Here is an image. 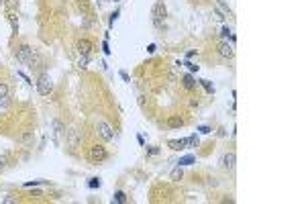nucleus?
<instances>
[{
	"instance_id": "5",
	"label": "nucleus",
	"mask_w": 306,
	"mask_h": 204,
	"mask_svg": "<svg viewBox=\"0 0 306 204\" xmlns=\"http://www.w3.org/2000/svg\"><path fill=\"white\" fill-rule=\"evenodd\" d=\"M165 14H167V10H165V4L159 0V2H155V6H153V23H155V27H159L161 25V21L165 18Z\"/></svg>"
},
{
	"instance_id": "31",
	"label": "nucleus",
	"mask_w": 306,
	"mask_h": 204,
	"mask_svg": "<svg viewBox=\"0 0 306 204\" xmlns=\"http://www.w3.org/2000/svg\"><path fill=\"white\" fill-rule=\"evenodd\" d=\"M4 165H6V155H2V157H0V170H2Z\"/></svg>"
},
{
	"instance_id": "15",
	"label": "nucleus",
	"mask_w": 306,
	"mask_h": 204,
	"mask_svg": "<svg viewBox=\"0 0 306 204\" xmlns=\"http://www.w3.org/2000/svg\"><path fill=\"white\" fill-rule=\"evenodd\" d=\"M200 84H202V86H204V90L208 92V94H212V92H214V86L210 84L208 80H200Z\"/></svg>"
},
{
	"instance_id": "4",
	"label": "nucleus",
	"mask_w": 306,
	"mask_h": 204,
	"mask_svg": "<svg viewBox=\"0 0 306 204\" xmlns=\"http://www.w3.org/2000/svg\"><path fill=\"white\" fill-rule=\"evenodd\" d=\"M96 131H98V135H100L104 141H112L114 139V129H112V125H108L106 120H98L96 123Z\"/></svg>"
},
{
	"instance_id": "11",
	"label": "nucleus",
	"mask_w": 306,
	"mask_h": 204,
	"mask_svg": "<svg viewBox=\"0 0 306 204\" xmlns=\"http://www.w3.org/2000/svg\"><path fill=\"white\" fill-rule=\"evenodd\" d=\"M192 163H196V155H192V153L180 157V161H178V165H182V167H184V165H192Z\"/></svg>"
},
{
	"instance_id": "12",
	"label": "nucleus",
	"mask_w": 306,
	"mask_h": 204,
	"mask_svg": "<svg viewBox=\"0 0 306 204\" xmlns=\"http://www.w3.org/2000/svg\"><path fill=\"white\" fill-rule=\"evenodd\" d=\"M182 84H184V88H186V90H194V86H196V82H194V76H192V74H186Z\"/></svg>"
},
{
	"instance_id": "30",
	"label": "nucleus",
	"mask_w": 306,
	"mask_h": 204,
	"mask_svg": "<svg viewBox=\"0 0 306 204\" xmlns=\"http://www.w3.org/2000/svg\"><path fill=\"white\" fill-rule=\"evenodd\" d=\"M120 78L125 80V82H131V78H129V74H127V72H120Z\"/></svg>"
},
{
	"instance_id": "8",
	"label": "nucleus",
	"mask_w": 306,
	"mask_h": 204,
	"mask_svg": "<svg viewBox=\"0 0 306 204\" xmlns=\"http://www.w3.org/2000/svg\"><path fill=\"white\" fill-rule=\"evenodd\" d=\"M186 145H190V137H186V139H174V141H170V147L174 149V151L186 149Z\"/></svg>"
},
{
	"instance_id": "26",
	"label": "nucleus",
	"mask_w": 306,
	"mask_h": 204,
	"mask_svg": "<svg viewBox=\"0 0 306 204\" xmlns=\"http://www.w3.org/2000/svg\"><path fill=\"white\" fill-rule=\"evenodd\" d=\"M147 153H149V155H157L159 149H157V147H149V149H147Z\"/></svg>"
},
{
	"instance_id": "14",
	"label": "nucleus",
	"mask_w": 306,
	"mask_h": 204,
	"mask_svg": "<svg viewBox=\"0 0 306 204\" xmlns=\"http://www.w3.org/2000/svg\"><path fill=\"white\" fill-rule=\"evenodd\" d=\"M182 176H184V170H182V165H178V167H174L171 170V174H170V178L174 182H178V180H182Z\"/></svg>"
},
{
	"instance_id": "34",
	"label": "nucleus",
	"mask_w": 306,
	"mask_h": 204,
	"mask_svg": "<svg viewBox=\"0 0 306 204\" xmlns=\"http://www.w3.org/2000/svg\"><path fill=\"white\" fill-rule=\"evenodd\" d=\"M147 53H155V45H153V43L147 47Z\"/></svg>"
},
{
	"instance_id": "27",
	"label": "nucleus",
	"mask_w": 306,
	"mask_h": 204,
	"mask_svg": "<svg viewBox=\"0 0 306 204\" xmlns=\"http://www.w3.org/2000/svg\"><path fill=\"white\" fill-rule=\"evenodd\" d=\"M190 145H194V147L198 145V137H196V135H192V137H190Z\"/></svg>"
},
{
	"instance_id": "28",
	"label": "nucleus",
	"mask_w": 306,
	"mask_h": 204,
	"mask_svg": "<svg viewBox=\"0 0 306 204\" xmlns=\"http://www.w3.org/2000/svg\"><path fill=\"white\" fill-rule=\"evenodd\" d=\"M221 35H222V37H229V35H231V29H229V27H225V29L221 31Z\"/></svg>"
},
{
	"instance_id": "1",
	"label": "nucleus",
	"mask_w": 306,
	"mask_h": 204,
	"mask_svg": "<svg viewBox=\"0 0 306 204\" xmlns=\"http://www.w3.org/2000/svg\"><path fill=\"white\" fill-rule=\"evenodd\" d=\"M14 55H17V59L21 63H31L33 61V57L37 55V49H35V47H31V45H21L17 49V53H14Z\"/></svg>"
},
{
	"instance_id": "33",
	"label": "nucleus",
	"mask_w": 306,
	"mask_h": 204,
	"mask_svg": "<svg viewBox=\"0 0 306 204\" xmlns=\"http://www.w3.org/2000/svg\"><path fill=\"white\" fill-rule=\"evenodd\" d=\"M4 202H6V204H12V202H17V200H14V198H10V196H6V198H4Z\"/></svg>"
},
{
	"instance_id": "23",
	"label": "nucleus",
	"mask_w": 306,
	"mask_h": 204,
	"mask_svg": "<svg viewBox=\"0 0 306 204\" xmlns=\"http://www.w3.org/2000/svg\"><path fill=\"white\" fill-rule=\"evenodd\" d=\"M45 180H33V182H27L25 184V188H33V186H37V184H43Z\"/></svg>"
},
{
	"instance_id": "6",
	"label": "nucleus",
	"mask_w": 306,
	"mask_h": 204,
	"mask_svg": "<svg viewBox=\"0 0 306 204\" xmlns=\"http://www.w3.org/2000/svg\"><path fill=\"white\" fill-rule=\"evenodd\" d=\"M65 141H68V147L76 149L80 145V133L78 129H74V127H69L68 131H65Z\"/></svg>"
},
{
	"instance_id": "32",
	"label": "nucleus",
	"mask_w": 306,
	"mask_h": 204,
	"mask_svg": "<svg viewBox=\"0 0 306 204\" xmlns=\"http://www.w3.org/2000/svg\"><path fill=\"white\" fill-rule=\"evenodd\" d=\"M102 49H104V53H106V55H108V53H110V49H108V43H106V41L102 43Z\"/></svg>"
},
{
	"instance_id": "29",
	"label": "nucleus",
	"mask_w": 306,
	"mask_h": 204,
	"mask_svg": "<svg viewBox=\"0 0 306 204\" xmlns=\"http://www.w3.org/2000/svg\"><path fill=\"white\" fill-rule=\"evenodd\" d=\"M18 76H21V78L25 80V82H29V84H31V78H29V76L25 74V72H18Z\"/></svg>"
},
{
	"instance_id": "3",
	"label": "nucleus",
	"mask_w": 306,
	"mask_h": 204,
	"mask_svg": "<svg viewBox=\"0 0 306 204\" xmlns=\"http://www.w3.org/2000/svg\"><path fill=\"white\" fill-rule=\"evenodd\" d=\"M88 157H90L92 163H100V161H104V159L108 157V151H106L104 145H94V147H90Z\"/></svg>"
},
{
	"instance_id": "10",
	"label": "nucleus",
	"mask_w": 306,
	"mask_h": 204,
	"mask_svg": "<svg viewBox=\"0 0 306 204\" xmlns=\"http://www.w3.org/2000/svg\"><path fill=\"white\" fill-rule=\"evenodd\" d=\"M90 49H92V43H90V41L82 39V41L78 43V51H80V55H90Z\"/></svg>"
},
{
	"instance_id": "7",
	"label": "nucleus",
	"mask_w": 306,
	"mask_h": 204,
	"mask_svg": "<svg viewBox=\"0 0 306 204\" xmlns=\"http://www.w3.org/2000/svg\"><path fill=\"white\" fill-rule=\"evenodd\" d=\"M218 55L225 57V59H231V57L235 55V49H233V45L229 41H221V43H218Z\"/></svg>"
},
{
	"instance_id": "13",
	"label": "nucleus",
	"mask_w": 306,
	"mask_h": 204,
	"mask_svg": "<svg viewBox=\"0 0 306 204\" xmlns=\"http://www.w3.org/2000/svg\"><path fill=\"white\" fill-rule=\"evenodd\" d=\"M167 125H170L171 129H180V127L184 125V119H182V116H170V119H167Z\"/></svg>"
},
{
	"instance_id": "9",
	"label": "nucleus",
	"mask_w": 306,
	"mask_h": 204,
	"mask_svg": "<svg viewBox=\"0 0 306 204\" xmlns=\"http://www.w3.org/2000/svg\"><path fill=\"white\" fill-rule=\"evenodd\" d=\"M235 161H237L235 153H225V155H222V167H225V170H233V167H235Z\"/></svg>"
},
{
	"instance_id": "18",
	"label": "nucleus",
	"mask_w": 306,
	"mask_h": 204,
	"mask_svg": "<svg viewBox=\"0 0 306 204\" xmlns=\"http://www.w3.org/2000/svg\"><path fill=\"white\" fill-rule=\"evenodd\" d=\"M31 139H33V131H25L23 135H21V141L23 143H29Z\"/></svg>"
},
{
	"instance_id": "2",
	"label": "nucleus",
	"mask_w": 306,
	"mask_h": 204,
	"mask_svg": "<svg viewBox=\"0 0 306 204\" xmlns=\"http://www.w3.org/2000/svg\"><path fill=\"white\" fill-rule=\"evenodd\" d=\"M51 90H53V80L47 74H41L39 80H37V92H39L41 96H49Z\"/></svg>"
},
{
	"instance_id": "17",
	"label": "nucleus",
	"mask_w": 306,
	"mask_h": 204,
	"mask_svg": "<svg viewBox=\"0 0 306 204\" xmlns=\"http://www.w3.org/2000/svg\"><path fill=\"white\" fill-rule=\"evenodd\" d=\"M8 96V84L0 82V98H6Z\"/></svg>"
},
{
	"instance_id": "16",
	"label": "nucleus",
	"mask_w": 306,
	"mask_h": 204,
	"mask_svg": "<svg viewBox=\"0 0 306 204\" xmlns=\"http://www.w3.org/2000/svg\"><path fill=\"white\" fill-rule=\"evenodd\" d=\"M88 61H90V55H80L78 65H80V68H88Z\"/></svg>"
},
{
	"instance_id": "25",
	"label": "nucleus",
	"mask_w": 306,
	"mask_h": 204,
	"mask_svg": "<svg viewBox=\"0 0 306 204\" xmlns=\"http://www.w3.org/2000/svg\"><path fill=\"white\" fill-rule=\"evenodd\" d=\"M184 65H188V68H190V72H198V65H194V63H190V61H186Z\"/></svg>"
},
{
	"instance_id": "20",
	"label": "nucleus",
	"mask_w": 306,
	"mask_h": 204,
	"mask_svg": "<svg viewBox=\"0 0 306 204\" xmlns=\"http://www.w3.org/2000/svg\"><path fill=\"white\" fill-rule=\"evenodd\" d=\"M114 200H116V202H120V204L127 202V194H125V192H116V194H114Z\"/></svg>"
},
{
	"instance_id": "22",
	"label": "nucleus",
	"mask_w": 306,
	"mask_h": 204,
	"mask_svg": "<svg viewBox=\"0 0 306 204\" xmlns=\"http://www.w3.org/2000/svg\"><path fill=\"white\" fill-rule=\"evenodd\" d=\"M0 106H2V108H8V106H10V98H8V96H6V98H0Z\"/></svg>"
},
{
	"instance_id": "24",
	"label": "nucleus",
	"mask_w": 306,
	"mask_h": 204,
	"mask_svg": "<svg viewBox=\"0 0 306 204\" xmlns=\"http://www.w3.org/2000/svg\"><path fill=\"white\" fill-rule=\"evenodd\" d=\"M198 131H200V133H202V135H208V133H210V127L202 125V127H198Z\"/></svg>"
},
{
	"instance_id": "21",
	"label": "nucleus",
	"mask_w": 306,
	"mask_h": 204,
	"mask_svg": "<svg viewBox=\"0 0 306 204\" xmlns=\"http://www.w3.org/2000/svg\"><path fill=\"white\" fill-rule=\"evenodd\" d=\"M88 186H90L92 190H94V188H100V180H98V178H92V180L88 182Z\"/></svg>"
},
{
	"instance_id": "19",
	"label": "nucleus",
	"mask_w": 306,
	"mask_h": 204,
	"mask_svg": "<svg viewBox=\"0 0 306 204\" xmlns=\"http://www.w3.org/2000/svg\"><path fill=\"white\" fill-rule=\"evenodd\" d=\"M8 21H10V25H12V31L17 33V31H18V21H17V17H14V14H8Z\"/></svg>"
}]
</instances>
